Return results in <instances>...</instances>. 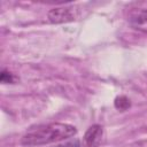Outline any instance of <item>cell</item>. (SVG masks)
<instances>
[{
	"instance_id": "cell-4",
	"label": "cell",
	"mask_w": 147,
	"mask_h": 147,
	"mask_svg": "<svg viewBox=\"0 0 147 147\" xmlns=\"http://www.w3.org/2000/svg\"><path fill=\"white\" fill-rule=\"evenodd\" d=\"M129 23L134 30L147 33V9L132 11L129 16Z\"/></svg>"
},
{
	"instance_id": "cell-5",
	"label": "cell",
	"mask_w": 147,
	"mask_h": 147,
	"mask_svg": "<svg viewBox=\"0 0 147 147\" xmlns=\"http://www.w3.org/2000/svg\"><path fill=\"white\" fill-rule=\"evenodd\" d=\"M15 80H16V78H15V76H14L11 72H9V71L6 70V69H3V70L1 71L0 82H1L2 84H13Z\"/></svg>"
},
{
	"instance_id": "cell-6",
	"label": "cell",
	"mask_w": 147,
	"mask_h": 147,
	"mask_svg": "<svg viewBox=\"0 0 147 147\" xmlns=\"http://www.w3.org/2000/svg\"><path fill=\"white\" fill-rule=\"evenodd\" d=\"M115 106H116V108H118V109H121V110H124V109H126V108L130 106V101H129V99H126L125 96H119V98L116 99Z\"/></svg>"
},
{
	"instance_id": "cell-2",
	"label": "cell",
	"mask_w": 147,
	"mask_h": 147,
	"mask_svg": "<svg viewBox=\"0 0 147 147\" xmlns=\"http://www.w3.org/2000/svg\"><path fill=\"white\" fill-rule=\"evenodd\" d=\"M78 16V10L74 7H57L48 11V21L51 23H67L75 21Z\"/></svg>"
},
{
	"instance_id": "cell-1",
	"label": "cell",
	"mask_w": 147,
	"mask_h": 147,
	"mask_svg": "<svg viewBox=\"0 0 147 147\" xmlns=\"http://www.w3.org/2000/svg\"><path fill=\"white\" fill-rule=\"evenodd\" d=\"M76 126L68 123H48L29 130L21 139L23 146L32 147L62 141L76 136Z\"/></svg>"
},
{
	"instance_id": "cell-3",
	"label": "cell",
	"mask_w": 147,
	"mask_h": 147,
	"mask_svg": "<svg viewBox=\"0 0 147 147\" xmlns=\"http://www.w3.org/2000/svg\"><path fill=\"white\" fill-rule=\"evenodd\" d=\"M103 129L99 124H94L87 129L83 138V147H98L102 140Z\"/></svg>"
},
{
	"instance_id": "cell-7",
	"label": "cell",
	"mask_w": 147,
	"mask_h": 147,
	"mask_svg": "<svg viewBox=\"0 0 147 147\" xmlns=\"http://www.w3.org/2000/svg\"><path fill=\"white\" fill-rule=\"evenodd\" d=\"M55 147H82V144L79 140H72V141H68L62 145H57Z\"/></svg>"
}]
</instances>
